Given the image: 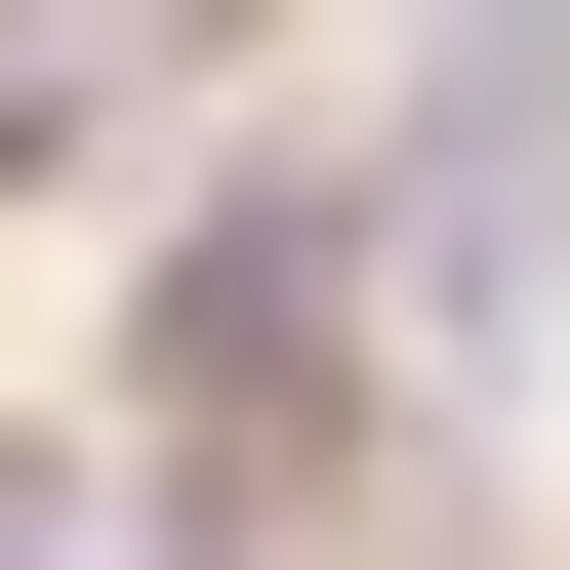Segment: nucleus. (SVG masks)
Here are the masks:
<instances>
[{
    "label": "nucleus",
    "instance_id": "f257e3e1",
    "mask_svg": "<svg viewBox=\"0 0 570 570\" xmlns=\"http://www.w3.org/2000/svg\"><path fill=\"white\" fill-rule=\"evenodd\" d=\"M407 326H449V367H530V326H570V0H489V82L449 122H407Z\"/></svg>",
    "mask_w": 570,
    "mask_h": 570
},
{
    "label": "nucleus",
    "instance_id": "f03ea898",
    "mask_svg": "<svg viewBox=\"0 0 570 570\" xmlns=\"http://www.w3.org/2000/svg\"><path fill=\"white\" fill-rule=\"evenodd\" d=\"M326 285H367L326 204H204V245H164V407H285V367H326Z\"/></svg>",
    "mask_w": 570,
    "mask_h": 570
},
{
    "label": "nucleus",
    "instance_id": "7ed1b4c3",
    "mask_svg": "<svg viewBox=\"0 0 570 570\" xmlns=\"http://www.w3.org/2000/svg\"><path fill=\"white\" fill-rule=\"evenodd\" d=\"M82 122H122V41H82V0H0V164H82Z\"/></svg>",
    "mask_w": 570,
    "mask_h": 570
},
{
    "label": "nucleus",
    "instance_id": "20e7f679",
    "mask_svg": "<svg viewBox=\"0 0 570 570\" xmlns=\"http://www.w3.org/2000/svg\"><path fill=\"white\" fill-rule=\"evenodd\" d=\"M82 41H122V82H204V41H245V0H82Z\"/></svg>",
    "mask_w": 570,
    "mask_h": 570
},
{
    "label": "nucleus",
    "instance_id": "39448f33",
    "mask_svg": "<svg viewBox=\"0 0 570 570\" xmlns=\"http://www.w3.org/2000/svg\"><path fill=\"white\" fill-rule=\"evenodd\" d=\"M0 570H82V449H0Z\"/></svg>",
    "mask_w": 570,
    "mask_h": 570
}]
</instances>
